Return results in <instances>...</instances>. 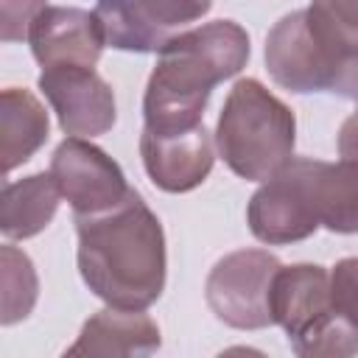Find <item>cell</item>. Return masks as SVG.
I'll return each instance as SVG.
<instances>
[{
    "mask_svg": "<svg viewBox=\"0 0 358 358\" xmlns=\"http://www.w3.org/2000/svg\"><path fill=\"white\" fill-rule=\"evenodd\" d=\"M78 271L87 288L115 308H151L165 291V232L137 190L92 215H76Z\"/></svg>",
    "mask_w": 358,
    "mask_h": 358,
    "instance_id": "6da1fadb",
    "label": "cell"
},
{
    "mask_svg": "<svg viewBox=\"0 0 358 358\" xmlns=\"http://www.w3.org/2000/svg\"><path fill=\"white\" fill-rule=\"evenodd\" d=\"M252 45L235 20H213L176 34L157 53L143 95L145 131L173 134L201 126L204 106L215 84L238 76Z\"/></svg>",
    "mask_w": 358,
    "mask_h": 358,
    "instance_id": "7a4b0ae2",
    "label": "cell"
},
{
    "mask_svg": "<svg viewBox=\"0 0 358 358\" xmlns=\"http://www.w3.org/2000/svg\"><path fill=\"white\" fill-rule=\"evenodd\" d=\"M296 117L257 78H238L218 112L215 148L246 182H266L294 159Z\"/></svg>",
    "mask_w": 358,
    "mask_h": 358,
    "instance_id": "3957f363",
    "label": "cell"
},
{
    "mask_svg": "<svg viewBox=\"0 0 358 358\" xmlns=\"http://www.w3.org/2000/svg\"><path fill=\"white\" fill-rule=\"evenodd\" d=\"M322 159L294 157L282 171L266 179L249 199V232L268 246L310 238L322 221L316 210V171Z\"/></svg>",
    "mask_w": 358,
    "mask_h": 358,
    "instance_id": "277c9868",
    "label": "cell"
},
{
    "mask_svg": "<svg viewBox=\"0 0 358 358\" xmlns=\"http://www.w3.org/2000/svg\"><path fill=\"white\" fill-rule=\"evenodd\" d=\"M280 266L277 255L266 249H238L224 255L204 282V296L215 319L235 330H263L274 324L268 291Z\"/></svg>",
    "mask_w": 358,
    "mask_h": 358,
    "instance_id": "5b68a950",
    "label": "cell"
},
{
    "mask_svg": "<svg viewBox=\"0 0 358 358\" xmlns=\"http://www.w3.org/2000/svg\"><path fill=\"white\" fill-rule=\"evenodd\" d=\"M263 56L271 81L299 95L330 92L344 64V56L313 31L305 8L285 14L271 25Z\"/></svg>",
    "mask_w": 358,
    "mask_h": 358,
    "instance_id": "8992f818",
    "label": "cell"
},
{
    "mask_svg": "<svg viewBox=\"0 0 358 358\" xmlns=\"http://www.w3.org/2000/svg\"><path fill=\"white\" fill-rule=\"evenodd\" d=\"M213 0H98L103 42L126 53H159L185 25L201 20Z\"/></svg>",
    "mask_w": 358,
    "mask_h": 358,
    "instance_id": "52a82bcc",
    "label": "cell"
},
{
    "mask_svg": "<svg viewBox=\"0 0 358 358\" xmlns=\"http://www.w3.org/2000/svg\"><path fill=\"white\" fill-rule=\"evenodd\" d=\"M50 176L73 215H92L120 204L129 196L123 168L87 137H64L50 157Z\"/></svg>",
    "mask_w": 358,
    "mask_h": 358,
    "instance_id": "ba28073f",
    "label": "cell"
},
{
    "mask_svg": "<svg viewBox=\"0 0 358 358\" xmlns=\"http://www.w3.org/2000/svg\"><path fill=\"white\" fill-rule=\"evenodd\" d=\"M36 87L70 137H101L117 120L115 92L95 67H50L39 73Z\"/></svg>",
    "mask_w": 358,
    "mask_h": 358,
    "instance_id": "9c48e42d",
    "label": "cell"
},
{
    "mask_svg": "<svg viewBox=\"0 0 358 358\" xmlns=\"http://www.w3.org/2000/svg\"><path fill=\"white\" fill-rule=\"evenodd\" d=\"M31 53L42 70L95 67L103 53L98 17L76 6H48L31 25Z\"/></svg>",
    "mask_w": 358,
    "mask_h": 358,
    "instance_id": "30bf717a",
    "label": "cell"
},
{
    "mask_svg": "<svg viewBox=\"0 0 358 358\" xmlns=\"http://www.w3.org/2000/svg\"><path fill=\"white\" fill-rule=\"evenodd\" d=\"M140 157L148 179L165 193L196 190L213 171L215 148L210 131L201 126L173 134H140Z\"/></svg>",
    "mask_w": 358,
    "mask_h": 358,
    "instance_id": "8fae6325",
    "label": "cell"
},
{
    "mask_svg": "<svg viewBox=\"0 0 358 358\" xmlns=\"http://www.w3.org/2000/svg\"><path fill=\"white\" fill-rule=\"evenodd\" d=\"M159 344V327L148 313L106 305L81 324L64 355H151Z\"/></svg>",
    "mask_w": 358,
    "mask_h": 358,
    "instance_id": "7c38bea8",
    "label": "cell"
},
{
    "mask_svg": "<svg viewBox=\"0 0 358 358\" xmlns=\"http://www.w3.org/2000/svg\"><path fill=\"white\" fill-rule=\"evenodd\" d=\"M268 308H271L274 324H280L285 336L294 338L310 322H316L333 308L330 274L316 263L280 266L271 280Z\"/></svg>",
    "mask_w": 358,
    "mask_h": 358,
    "instance_id": "4fadbf2b",
    "label": "cell"
},
{
    "mask_svg": "<svg viewBox=\"0 0 358 358\" xmlns=\"http://www.w3.org/2000/svg\"><path fill=\"white\" fill-rule=\"evenodd\" d=\"M50 134V120L45 106L31 90L6 87L0 95V162L8 176L14 168L25 165Z\"/></svg>",
    "mask_w": 358,
    "mask_h": 358,
    "instance_id": "5bb4252c",
    "label": "cell"
},
{
    "mask_svg": "<svg viewBox=\"0 0 358 358\" xmlns=\"http://www.w3.org/2000/svg\"><path fill=\"white\" fill-rule=\"evenodd\" d=\"M62 190L48 173H31L3 185L0 196V232L8 241H25L39 235L56 215Z\"/></svg>",
    "mask_w": 358,
    "mask_h": 358,
    "instance_id": "9a60e30c",
    "label": "cell"
},
{
    "mask_svg": "<svg viewBox=\"0 0 358 358\" xmlns=\"http://www.w3.org/2000/svg\"><path fill=\"white\" fill-rule=\"evenodd\" d=\"M316 210L330 232L358 235V162H319Z\"/></svg>",
    "mask_w": 358,
    "mask_h": 358,
    "instance_id": "2e32d148",
    "label": "cell"
},
{
    "mask_svg": "<svg viewBox=\"0 0 358 358\" xmlns=\"http://www.w3.org/2000/svg\"><path fill=\"white\" fill-rule=\"evenodd\" d=\"M0 288H3L0 324L11 327L34 310L39 296V280L31 257L11 243H3L0 249Z\"/></svg>",
    "mask_w": 358,
    "mask_h": 358,
    "instance_id": "e0dca14e",
    "label": "cell"
},
{
    "mask_svg": "<svg viewBox=\"0 0 358 358\" xmlns=\"http://www.w3.org/2000/svg\"><path fill=\"white\" fill-rule=\"evenodd\" d=\"M288 344L299 358H350L358 352V324L330 308L302 333L288 338Z\"/></svg>",
    "mask_w": 358,
    "mask_h": 358,
    "instance_id": "ac0fdd59",
    "label": "cell"
},
{
    "mask_svg": "<svg viewBox=\"0 0 358 358\" xmlns=\"http://www.w3.org/2000/svg\"><path fill=\"white\" fill-rule=\"evenodd\" d=\"M313 31L344 59L358 50V0H310L305 8Z\"/></svg>",
    "mask_w": 358,
    "mask_h": 358,
    "instance_id": "d6986e66",
    "label": "cell"
},
{
    "mask_svg": "<svg viewBox=\"0 0 358 358\" xmlns=\"http://www.w3.org/2000/svg\"><path fill=\"white\" fill-rule=\"evenodd\" d=\"M330 302L333 308L358 324V257H341L330 271Z\"/></svg>",
    "mask_w": 358,
    "mask_h": 358,
    "instance_id": "ffe728a7",
    "label": "cell"
},
{
    "mask_svg": "<svg viewBox=\"0 0 358 358\" xmlns=\"http://www.w3.org/2000/svg\"><path fill=\"white\" fill-rule=\"evenodd\" d=\"M45 8V0H0V39L8 45L28 39L34 20Z\"/></svg>",
    "mask_w": 358,
    "mask_h": 358,
    "instance_id": "44dd1931",
    "label": "cell"
},
{
    "mask_svg": "<svg viewBox=\"0 0 358 358\" xmlns=\"http://www.w3.org/2000/svg\"><path fill=\"white\" fill-rule=\"evenodd\" d=\"M330 92H336V95L350 98V101L358 103V50L344 59V64H341V70H338L336 84H333Z\"/></svg>",
    "mask_w": 358,
    "mask_h": 358,
    "instance_id": "7402d4cb",
    "label": "cell"
},
{
    "mask_svg": "<svg viewBox=\"0 0 358 358\" xmlns=\"http://www.w3.org/2000/svg\"><path fill=\"white\" fill-rule=\"evenodd\" d=\"M336 145H338V157H341V159L358 162V109L341 123Z\"/></svg>",
    "mask_w": 358,
    "mask_h": 358,
    "instance_id": "603a6c76",
    "label": "cell"
}]
</instances>
